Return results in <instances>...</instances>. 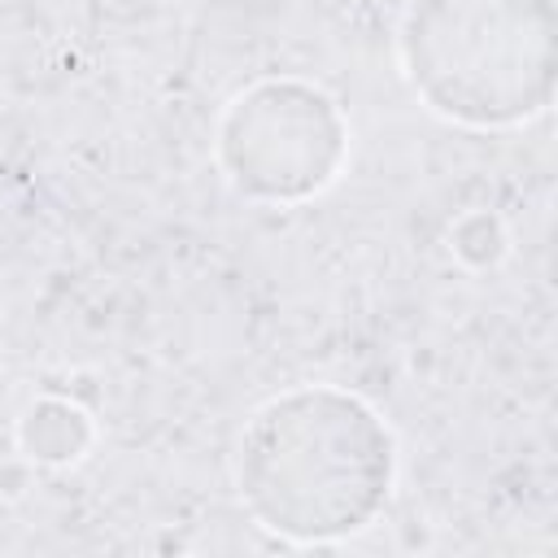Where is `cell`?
<instances>
[{"instance_id":"obj_4","label":"cell","mask_w":558,"mask_h":558,"mask_svg":"<svg viewBox=\"0 0 558 558\" xmlns=\"http://www.w3.org/2000/svg\"><path fill=\"white\" fill-rule=\"evenodd\" d=\"M17 440L39 462H74L92 440V423L83 410L65 405V401H39L26 410Z\"/></svg>"},{"instance_id":"obj_1","label":"cell","mask_w":558,"mask_h":558,"mask_svg":"<svg viewBox=\"0 0 558 558\" xmlns=\"http://www.w3.org/2000/svg\"><path fill=\"white\" fill-rule=\"evenodd\" d=\"M244 510L292 545L366 532L392 497L397 440L379 410L331 384H301L262 401L235 445Z\"/></svg>"},{"instance_id":"obj_3","label":"cell","mask_w":558,"mask_h":558,"mask_svg":"<svg viewBox=\"0 0 558 558\" xmlns=\"http://www.w3.org/2000/svg\"><path fill=\"white\" fill-rule=\"evenodd\" d=\"M349 122L340 105L305 78L248 83L218 118L214 157L227 183L266 205L318 196L344 166Z\"/></svg>"},{"instance_id":"obj_2","label":"cell","mask_w":558,"mask_h":558,"mask_svg":"<svg viewBox=\"0 0 558 558\" xmlns=\"http://www.w3.org/2000/svg\"><path fill=\"white\" fill-rule=\"evenodd\" d=\"M397 57L414 96L471 131L523 126L554 105V0H410Z\"/></svg>"}]
</instances>
